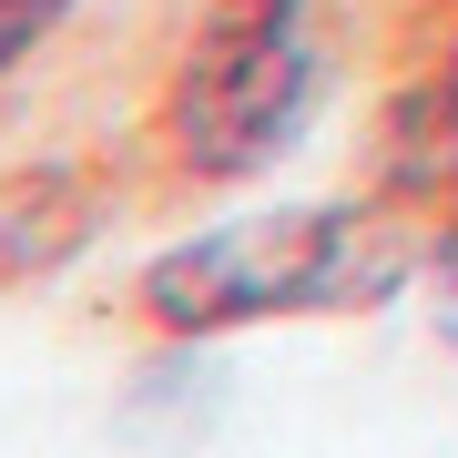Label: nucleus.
<instances>
[{
  "instance_id": "1",
  "label": "nucleus",
  "mask_w": 458,
  "mask_h": 458,
  "mask_svg": "<svg viewBox=\"0 0 458 458\" xmlns=\"http://www.w3.org/2000/svg\"><path fill=\"white\" fill-rule=\"evenodd\" d=\"M327 0H194L174 51L153 62L132 132L113 143L123 214H183L276 174L327 113Z\"/></svg>"
},
{
  "instance_id": "2",
  "label": "nucleus",
  "mask_w": 458,
  "mask_h": 458,
  "mask_svg": "<svg viewBox=\"0 0 458 458\" xmlns=\"http://www.w3.org/2000/svg\"><path fill=\"white\" fill-rule=\"evenodd\" d=\"M428 255H438V225L418 204L377 194V183L316 194V204H265V214L204 225L153 265H132L123 327L164 336V346H214V336H255V327L377 316L428 276Z\"/></svg>"
},
{
  "instance_id": "5",
  "label": "nucleus",
  "mask_w": 458,
  "mask_h": 458,
  "mask_svg": "<svg viewBox=\"0 0 458 458\" xmlns=\"http://www.w3.org/2000/svg\"><path fill=\"white\" fill-rule=\"evenodd\" d=\"M72 11H82V0H0V92L72 31Z\"/></svg>"
},
{
  "instance_id": "3",
  "label": "nucleus",
  "mask_w": 458,
  "mask_h": 458,
  "mask_svg": "<svg viewBox=\"0 0 458 458\" xmlns=\"http://www.w3.org/2000/svg\"><path fill=\"white\" fill-rule=\"evenodd\" d=\"M123 214L113 153H41V164H0V295L72 265L102 225Z\"/></svg>"
},
{
  "instance_id": "4",
  "label": "nucleus",
  "mask_w": 458,
  "mask_h": 458,
  "mask_svg": "<svg viewBox=\"0 0 458 458\" xmlns=\"http://www.w3.org/2000/svg\"><path fill=\"white\" fill-rule=\"evenodd\" d=\"M346 21H357L387 62H408L418 41H438L448 21H458V0H346Z\"/></svg>"
}]
</instances>
